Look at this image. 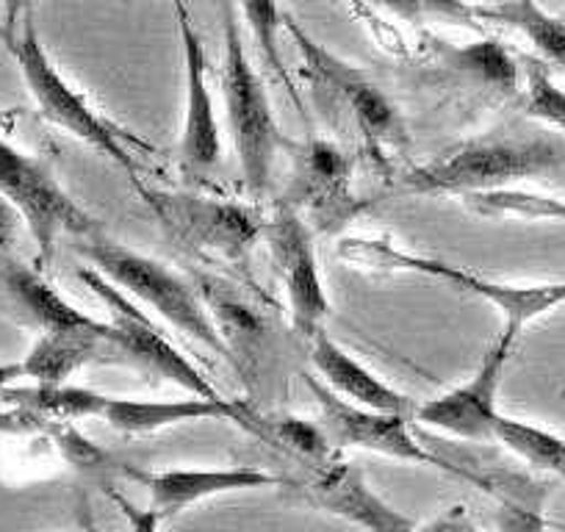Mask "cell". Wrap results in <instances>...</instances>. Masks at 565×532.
<instances>
[{
	"label": "cell",
	"instance_id": "cell-29",
	"mask_svg": "<svg viewBox=\"0 0 565 532\" xmlns=\"http://www.w3.org/2000/svg\"><path fill=\"white\" fill-rule=\"evenodd\" d=\"M20 222L23 220H20V214L14 211V205L0 194V255H7L9 249H12L14 238H18Z\"/></svg>",
	"mask_w": 565,
	"mask_h": 532
},
{
	"label": "cell",
	"instance_id": "cell-30",
	"mask_svg": "<svg viewBox=\"0 0 565 532\" xmlns=\"http://www.w3.org/2000/svg\"><path fill=\"white\" fill-rule=\"evenodd\" d=\"M31 7H34V0H3V9H7V23H3L0 36H7V34H12V31H18V20L25 18Z\"/></svg>",
	"mask_w": 565,
	"mask_h": 532
},
{
	"label": "cell",
	"instance_id": "cell-25",
	"mask_svg": "<svg viewBox=\"0 0 565 532\" xmlns=\"http://www.w3.org/2000/svg\"><path fill=\"white\" fill-rule=\"evenodd\" d=\"M493 441L502 444L504 449H510L524 464L552 471V475L565 480V438L554 436V433L543 430L537 425H530V422L510 419V416L502 414L497 419V427H493Z\"/></svg>",
	"mask_w": 565,
	"mask_h": 532
},
{
	"label": "cell",
	"instance_id": "cell-5",
	"mask_svg": "<svg viewBox=\"0 0 565 532\" xmlns=\"http://www.w3.org/2000/svg\"><path fill=\"white\" fill-rule=\"evenodd\" d=\"M554 164L557 153L543 142H469L438 156L430 164L413 167L399 178V192L424 194V198L458 194L463 200L466 194L491 192L543 175Z\"/></svg>",
	"mask_w": 565,
	"mask_h": 532
},
{
	"label": "cell",
	"instance_id": "cell-2",
	"mask_svg": "<svg viewBox=\"0 0 565 532\" xmlns=\"http://www.w3.org/2000/svg\"><path fill=\"white\" fill-rule=\"evenodd\" d=\"M78 253L84 255L86 264L95 266L97 273L106 275L114 286H119L136 302L159 313L178 333L198 341L200 347L231 363V352H227L198 286L172 273L170 266L161 264L159 258L136 253V249L97 236V233L81 238Z\"/></svg>",
	"mask_w": 565,
	"mask_h": 532
},
{
	"label": "cell",
	"instance_id": "cell-33",
	"mask_svg": "<svg viewBox=\"0 0 565 532\" xmlns=\"http://www.w3.org/2000/svg\"><path fill=\"white\" fill-rule=\"evenodd\" d=\"M0 31H3V29H0Z\"/></svg>",
	"mask_w": 565,
	"mask_h": 532
},
{
	"label": "cell",
	"instance_id": "cell-28",
	"mask_svg": "<svg viewBox=\"0 0 565 532\" xmlns=\"http://www.w3.org/2000/svg\"><path fill=\"white\" fill-rule=\"evenodd\" d=\"M524 114L565 134V89L554 84L552 75L537 62L526 64Z\"/></svg>",
	"mask_w": 565,
	"mask_h": 532
},
{
	"label": "cell",
	"instance_id": "cell-19",
	"mask_svg": "<svg viewBox=\"0 0 565 532\" xmlns=\"http://www.w3.org/2000/svg\"><path fill=\"white\" fill-rule=\"evenodd\" d=\"M0 291L7 297L9 308L18 313L20 322L31 324L34 330L45 333V330L58 328H75V324H86L92 317L64 300L45 278L40 269L23 264V260L12 258V255H0Z\"/></svg>",
	"mask_w": 565,
	"mask_h": 532
},
{
	"label": "cell",
	"instance_id": "cell-26",
	"mask_svg": "<svg viewBox=\"0 0 565 532\" xmlns=\"http://www.w3.org/2000/svg\"><path fill=\"white\" fill-rule=\"evenodd\" d=\"M242 7L244 23H247L249 34H253L255 45H258L260 58H264L266 67L277 75L286 92L300 103V95L295 89V81H291L289 70L282 64V51H280V29L286 14L280 12V3L277 0H238Z\"/></svg>",
	"mask_w": 565,
	"mask_h": 532
},
{
	"label": "cell",
	"instance_id": "cell-10",
	"mask_svg": "<svg viewBox=\"0 0 565 532\" xmlns=\"http://www.w3.org/2000/svg\"><path fill=\"white\" fill-rule=\"evenodd\" d=\"M264 242L269 244L286 300L291 324L302 339H313L330 313V297L319 269L313 227L289 203H277L275 214L264 222Z\"/></svg>",
	"mask_w": 565,
	"mask_h": 532
},
{
	"label": "cell",
	"instance_id": "cell-31",
	"mask_svg": "<svg viewBox=\"0 0 565 532\" xmlns=\"http://www.w3.org/2000/svg\"><path fill=\"white\" fill-rule=\"evenodd\" d=\"M34 427V419L23 411L14 408V414H0V430H31Z\"/></svg>",
	"mask_w": 565,
	"mask_h": 532
},
{
	"label": "cell",
	"instance_id": "cell-32",
	"mask_svg": "<svg viewBox=\"0 0 565 532\" xmlns=\"http://www.w3.org/2000/svg\"><path fill=\"white\" fill-rule=\"evenodd\" d=\"M23 377V361H9L0 363V391L7 389V385L18 383Z\"/></svg>",
	"mask_w": 565,
	"mask_h": 532
},
{
	"label": "cell",
	"instance_id": "cell-22",
	"mask_svg": "<svg viewBox=\"0 0 565 532\" xmlns=\"http://www.w3.org/2000/svg\"><path fill=\"white\" fill-rule=\"evenodd\" d=\"M477 18L519 31L543 62L565 70V23L548 14L537 0H493L491 7H477Z\"/></svg>",
	"mask_w": 565,
	"mask_h": 532
},
{
	"label": "cell",
	"instance_id": "cell-7",
	"mask_svg": "<svg viewBox=\"0 0 565 532\" xmlns=\"http://www.w3.org/2000/svg\"><path fill=\"white\" fill-rule=\"evenodd\" d=\"M78 280L106 306V333L117 350L119 363H130V366L153 374L164 383L178 385L186 394L222 396L214 389V383L167 339L164 330L141 311L134 297H128L106 275L97 273L95 266H81Z\"/></svg>",
	"mask_w": 565,
	"mask_h": 532
},
{
	"label": "cell",
	"instance_id": "cell-18",
	"mask_svg": "<svg viewBox=\"0 0 565 532\" xmlns=\"http://www.w3.org/2000/svg\"><path fill=\"white\" fill-rule=\"evenodd\" d=\"M308 341H311V363L313 369H317L319 380L328 383L335 394L350 400V403L363 405V408L413 416L416 403H413L411 396L396 391L394 385L385 383L383 377H377L372 369L363 366V363L358 361L355 355H350L344 347L335 344L328 333L319 330V333Z\"/></svg>",
	"mask_w": 565,
	"mask_h": 532
},
{
	"label": "cell",
	"instance_id": "cell-17",
	"mask_svg": "<svg viewBox=\"0 0 565 532\" xmlns=\"http://www.w3.org/2000/svg\"><path fill=\"white\" fill-rule=\"evenodd\" d=\"M92 363H119L117 350L106 333V322L100 319L40 333L29 355L23 358V377H31L34 383H64Z\"/></svg>",
	"mask_w": 565,
	"mask_h": 532
},
{
	"label": "cell",
	"instance_id": "cell-3",
	"mask_svg": "<svg viewBox=\"0 0 565 532\" xmlns=\"http://www.w3.org/2000/svg\"><path fill=\"white\" fill-rule=\"evenodd\" d=\"M222 95H225L227 128L242 167L244 187L253 198H264L269 189L275 159L280 153L282 134L271 111L264 75L253 67L238 34L231 3L225 12V64H222Z\"/></svg>",
	"mask_w": 565,
	"mask_h": 532
},
{
	"label": "cell",
	"instance_id": "cell-8",
	"mask_svg": "<svg viewBox=\"0 0 565 532\" xmlns=\"http://www.w3.org/2000/svg\"><path fill=\"white\" fill-rule=\"evenodd\" d=\"M0 194L14 205L45 266L62 236H95L97 220L36 159L0 137Z\"/></svg>",
	"mask_w": 565,
	"mask_h": 532
},
{
	"label": "cell",
	"instance_id": "cell-23",
	"mask_svg": "<svg viewBox=\"0 0 565 532\" xmlns=\"http://www.w3.org/2000/svg\"><path fill=\"white\" fill-rule=\"evenodd\" d=\"M438 53L447 67L458 70L466 78L475 81L491 95H515L521 84V67L513 58V53L493 36L471 42V45L455 47L447 42H438Z\"/></svg>",
	"mask_w": 565,
	"mask_h": 532
},
{
	"label": "cell",
	"instance_id": "cell-9",
	"mask_svg": "<svg viewBox=\"0 0 565 532\" xmlns=\"http://www.w3.org/2000/svg\"><path fill=\"white\" fill-rule=\"evenodd\" d=\"M308 391H311L313 403L319 408V425L328 433L330 444L335 449L355 447L366 449V453L383 455V458L402 460V464H416V466H433L447 475L460 477V480L480 482V477L471 471L452 466L444 460L441 455L424 449L411 433V416L405 414H388V411H372L363 405L350 403L344 396L335 394L328 383L319 380V374H308L306 377Z\"/></svg>",
	"mask_w": 565,
	"mask_h": 532
},
{
	"label": "cell",
	"instance_id": "cell-11",
	"mask_svg": "<svg viewBox=\"0 0 565 532\" xmlns=\"http://www.w3.org/2000/svg\"><path fill=\"white\" fill-rule=\"evenodd\" d=\"M515 344H519V336L502 330L491 350L482 355L475 374L449 389L447 394L416 405L413 419L424 427L447 433V436L466 438V441H493V427L502 416L499 391H502L504 369H508Z\"/></svg>",
	"mask_w": 565,
	"mask_h": 532
},
{
	"label": "cell",
	"instance_id": "cell-27",
	"mask_svg": "<svg viewBox=\"0 0 565 532\" xmlns=\"http://www.w3.org/2000/svg\"><path fill=\"white\" fill-rule=\"evenodd\" d=\"M463 200L471 211H477L482 216H519V220L565 222V200L521 192V189L513 187L466 194Z\"/></svg>",
	"mask_w": 565,
	"mask_h": 532
},
{
	"label": "cell",
	"instance_id": "cell-12",
	"mask_svg": "<svg viewBox=\"0 0 565 532\" xmlns=\"http://www.w3.org/2000/svg\"><path fill=\"white\" fill-rule=\"evenodd\" d=\"M175 3L183 47V130L181 161L189 172H209L222 161V134L216 119L214 92L209 81V53L192 23L186 0Z\"/></svg>",
	"mask_w": 565,
	"mask_h": 532
},
{
	"label": "cell",
	"instance_id": "cell-16",
	"mask_svg": "<svg viewBox=\"0 0 565 532\" xmlns=\"http://www.w3.org/2000/svg\"><path fill=\"white\" fill-rule=\"evenodd\" d=\"M286 486V480L253 466H233V469H170L148 477L150 488V524L170 521L186 513L194 504L211 497H225L236 491Z\"/></svg>",
	"mask_w": 565,
	"mask_h": 532
},
{
	"label": "cell",
	"instance_id": "cell-14",
	"mask_svg": "<svg viewBox=\"0 0 565 532\" xmlns=\"http://www.w3.org/2000/svg\"><path fill=\"white\" fill-rule=\"evenodd\" d=\"M311 508L322 510V513L339 515V519L350 521V524L366 526V530L377 532H399L413 530V521L402 515L399 510L391 508L372 486H369L366 475L358 469L352 460L328 458L324 464L313 466L306 482L297 486Z\"/></svg>",
	"mask_w": 565,
	"mask_h": 532
},
{
	"label": "cell",
	"instance_id": "cell-4",
	"mask_svg": "<svg viewBox=\"0 0 565 532\" xmlns=\"http://www.w3.org/2000/svg\"><path fill=\"white\" fill-rule=\"evenodd\" d=\"M302 62V78L313 86V95L322 97L339 119L355 130L366 150L377 159L402 139V123L396 106L383 95L377 84L361 67L313 40L291 18L282 20Z\"/></svg>",
	"mask_w": 565,
	"mask_h": 532
},
{
	"label": "cell",
	"instance_id": "cell-20",
	"mask_svg": "<svg viewBox=\"0 0 565 532\" xmlns=\"http://www.w3.org/2000/svg\"><path fill=\"white\" fill-rule=\"evenodd\" d=\"M198 289L231 352V366L247 380L264 350V317L242 295H236V286L227 280L200 275Z\"/></svg>",
	"mask_w": 565,
	"mask_h": 532
},
{
	"label": "cell",
	"instance_id": "cell-1",
	"mask_svg": "<svg viewBox=\"0 0 565 532\" xmlns=\"http://www.w3.org/2000/svg\"><path fill=\"white\" fill-rule=\"evenodd\" d=\"M9 45V53L18 62L20 73H23L25 86H29L31 97L40 106V114L45 119H51L53 125L64 128L70 137L81 139L84 145L95 148L97 153L106 156L108 161L119 167L125 175L136 183L139 178V161H136V150H153L145 139H139L136 134L117 128L114 123H108L103 114H97L89 106L84 95L58 73V67L53 64L51 53L42 45L40 34H36L34 23L29 18L23 20L20 31L3 36Z\"/></svg>",
	"mask_w": 565,
	"mask_h": 532
},
{
	"label": "cell",
	"instance_id": "cell-24",
	"mask_svg": "<svg viewBox=\"0 0 565 532\" xmlns=\"http://www.w3.org/2000/svg\"><path fill=\"white\" fill-rule=\"evenodd\" d=\"M253 436L264 438L271 447L282 449L286 455L297 458L300 464H306L308 469L324 464L328 458H333L335 447L330 444L328 433L322 430V425H311V422H302L297 416H280V419H258L253 414L249 425L244 427Z\"/></svg>",
	"mask_w": 565,
	"mask_h": 532
},
{
	"label": "cell",
	"instance_id": "cell-21",
	"mask_svg": "<svg viewBox=\"0 0 565 532\" xmlns=\"http://www.w3.org/2000/svg\"><path fill=\"white\" fill-rule=\"evenodd\" d=\"M0 400L14 405L23 414L42 422H81L100 419L108 394L84 389V385L64 383H34V385H7Z\"/></svg>",
	"mask_w": 565,
	"mask_h": 532
},
{
	"label": "cell",
	"instance_id": "cell-15",
	"mask_svg": "<svg viewBox=\"0 0 565 532\" xmlns=\"http://www.w3.org/2000/svg\"><path fill=\"white\" fill-rule=\"evenodd\" d=\"M100 419L125 436H148V433L189 425V422H236V425L247 427L253 419V411L236 400H225V396L186 394L183 400L108 396Z\"/></svg>",
	"mask_w": 565,
	"mask_h": 532
},
{
	"label": "cell",
	"instance_id": "cell-13",
	"mask_svg": "<svg viewBox=\"0 0 565 532\" xmlns=\"http://www.w3.org/2000/svg\"><path fill=\"white\" fill-rule=\"evenodd\" d=\"M352 161L344 150L324 139H308L297 153L295 178L282 203L300 211L308 225H322L335 231L355 214V200L350 192Z\"/></svg>",
	"mask_w": 565,
	"mask_h": 532
},
{
	"label": "cell",
	"instance_id": "cell-6",
	"mask_svg": "<svg viewBox=\"0 0 565 532\" xmlns=\"http://www.w3.org/2000/svg\"><path fill=\"white\" fill-rule=\"evenodd\" d=\"M159 220L167 236L181 249L194 255H214L225 260H244L258 238H264V216L258 209L203 194L167 192V189L136 183Z\"/></svg>",
	"mask_w": 565,
	"mask_h": 532
}]
</instances>
